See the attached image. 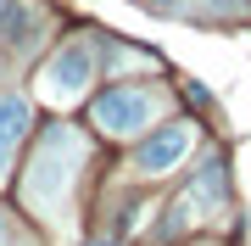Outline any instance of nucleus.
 <instances>
[{
  "label": "nucleus",
  "mask_w": 251,
  "mask_h": 246,
  "mask_svg": "<svg viewBox=\"0 0 251 246\" xmlns=\"http://www.w3.org/2000/svg\"><path fill=\"white\" fill-rule=\"evenodd\" d=\"M73 163H78V135L73 129H45V140L34 146V163H28V207H56L73 179Z\"/></svg>",
  "instance_id": "obj_1"
},
{
  "label": "nucleus",
  "mask_w": 251,
  "mask_h": 246,
  "mask_svg": "<svg viewBox=\"0 0 251 246\" xmlns=\"http://www.w3.org/2000/svg\"><path fill=\"white\" fill-rule=\"evenodd\" d=\"M156 112H162V95L156 90H145V84H117V90H106L90 107V118H95L100 135L134 140V135H145V129L156 123Z\"/></svg>",
  "instance_id": "obj_2"
},
{
  "label": "nucleus",
  "mask_w": 251,
  "mask_h": 246,
  "mask_svg": "<svg viewBox=\"0 0 251 246\" xmlns=\"http://www.w3.org/2000/svg\"><path fill=\"white\" fill-rule=\"evenodd\" d=\"M95 79V39H73V45L56 51V62L39 73V95L50 101H78Z\"/></svg>",
  "instance_id": "obj_3"
},
{
  "label": "nucleus",
  "mask_w": 251,
  "mask_h": 246,
  "mask_svg": "<svg viewBox=\"0 0 251 246\" xmlns=\"http://www.w3.org/2000/svg\"><path fill=\"white\" fill-rule=\"evenodd\" d=\"M190 146H196V129H190V123H162V129H151V135L134 146V168L145 173V179L173 173L190 157Z\"/></svg>",
  "instance_id": "obj_4"
},
{
  "label": "nucleus",
  "mask_w": 251,
  "mask_h": 246,
  "mask_svg": "<svg viewBox=\"0 0 251 246\" xmlns=\"http://www.w3.org/2000/svg\"><path fill=\"white\" fill-rule=\"evenodd\" d=\"M0 39H6V51H34L39 45V17L28 6H17V0H6V11H0Z\"/></svg>",
  "instance_id": "obj_5"
},
{
  "label": "nucleus",
  "mask_w": 251,
  "mask_h": 246,
  "mask_svg": "<svg viewBox=\"0 0 251 246\" xmlns=\"http://www.w3.org/2000/svg\"><path fill=\"white\" fill-rule=\"evenodd\" d=\"M23 135H28V101L23 95H0V140L17 146Z\"/></svg>",
  "instance_id": "obj_6"
},
{
  "label": "nucleus",
  "mask_w": 251,
  "mask_h": 246,
  "mask_svg": "<svg viewBox=\"0 0 251 246\" xmlns=\"http://www.w3.org/2000/svg\"><path fill=\"white\" fill-rule=\"evenodd\" d=\"M11 173V140H0V179Z\"/></svg>",
  "instance_id": "obj_7"
},
{
  "label": "nucleus",
  "mask_w": 251,
  "mask_h": 246,
  "mask_svg": "<svg viewBox=\"0 0 251 246\" xmlns=\"http://www.w3.org/2000/svg\"><path fill=\"white\" fill-rule=\"evenodd\" d=\"M0 246H6V219H0Z\"/></svg>",
  "instance_id": "obj_8"
},
{
  "label": "nucleus",
  "mask_w": 251,
  "mask_h": 246,
  "mask_svg": "<svg viewBox=\"0 0 251 246\" xmlns=\"http://www.w3.org/2000/svg\"><path fill=\"white\" fill-rule=\"evenodd\" d=\"M90 246H117V241H90Z\"/></svg>",
  "instance_id": "obj_9"
},
{
  "label": "nucleus",
  "mask_w": 251,
  "mask_h": 246,
  "mask_svg": "<svg viewBox=\"0 0 251 246\" xmlns=\"http://www.w3.org/2000/svg\"><path fill=\"white\" fill-rule=\"evenodd\" d=\"M0 11H6V0H0Z\"/></svg>",
  "instance_id": "obj_10"
}]
</instances>
